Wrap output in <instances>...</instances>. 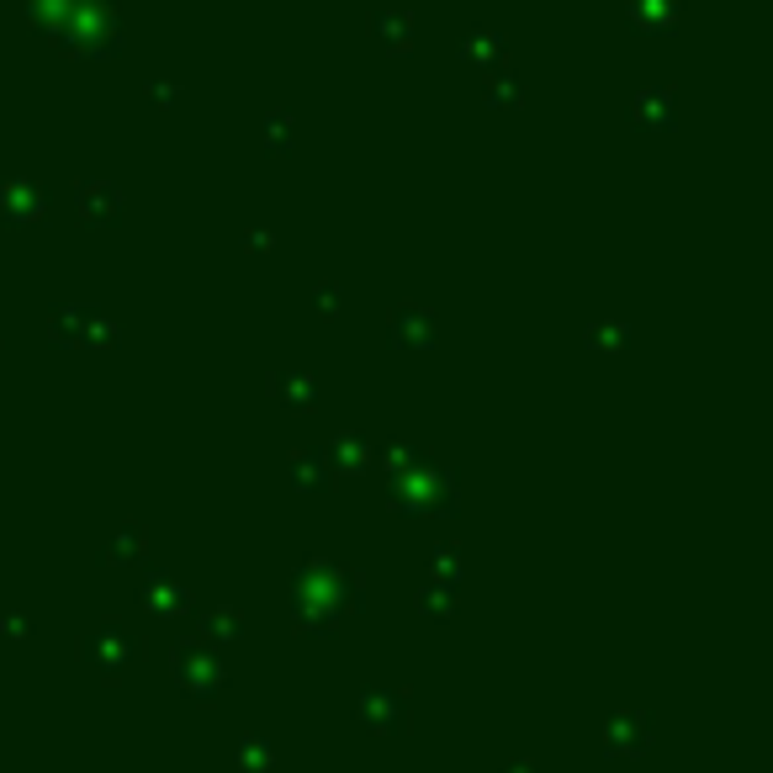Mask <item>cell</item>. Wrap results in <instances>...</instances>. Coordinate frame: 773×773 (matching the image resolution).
Here are the masks:
<instances>
[{"mask_svg": "<svg viewBox=\"0 0 773 773\" xmlns=\"http://www.w3.org/2000/svg\"><path fill=\"white\" fill-rule=\"evenodd\" d=\"M85 657L101 667V672H122V667L138 663V641L117 625H101L96 636H85Z\"/></svg>", "mask_w": 773, "mask_h": 773, "instance_id": "6da1fadb", "label": "cell"}, {"mask_svg": "<svg viewBox=\"0 0 773 773\" xmlns=\"http://www.w3.org/2000/svg\"><path fill=\"white\" fill-rule=\"evenodd\" d=\"M186 678H191V688H197V694H202L207 683H218V667L202 657V647H191V657H186Z\"/></svg>", "mask_w": 773, "mask_h": 773, "instance_id": "7a4b0ae2", "label": "cell"}]
</instances>
